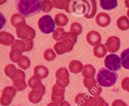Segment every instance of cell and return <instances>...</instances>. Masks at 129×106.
Returning a JSON list of instances; mask_svg holds the SVG:
<instances>
[{
	"mask_svg": "<svg viewBox=\"0 0 129 106\" xmlns=\"http://www.w3.org/2000/svg\"><path fill=\"white\" fill-rule=\"evenodd\" d=\"M117 77L118 75L116 73L105 68L99 69L96 76L98 84L104 87H110L113 85L115 83Z\"/></svg>",
	"mask_w": 129,
	"mask_h": 106,
	"instance_id": "cell-1",
	"label": "cell"
},
{
	"mask_svg": "<svg viewBox=\"0 0 129 106\" xmlns=\"http://www.w3.org/2000/svg\"><path fill=\"white\" fill-rule=\"evenodd\" d=\"M40 1L21 0L18 4V9L23 16H28L40 10Z\"/></svg>",
	"mask_w": 129,
	"mask_h": 106,
	"instance_id": "cell-2",
	"label": "cell"
},
{
	"mask_svg": "<svg viewBox=\"0 0 129 106\" xmlns=\"http://www.w3.org/2000/svg\"><path fill=\"white\" fill-rule=\"evenodd\" d=\"M38 26L40 31L44 34H49L53 32L55 28L54 22L48 15H45L39 18Z\"/></svg>",
	"mask_w": 129,
	"mask_h": 106,
	"instance_id": "cell-3",
	"label": "cell"
},
{
	"mask_svg": "<svg viewBox=\"0 0 129 106\" xmlns=\"http://www.w3.org/2000/svg\"><path fill=\"white\" fill-rule=\"evenodd\" d=\"M105 66L110 71H118L121 68V60L119 57L115 54L107 55L104 61Z\"/></svg>",
	"mask_w": 129,
	"mask_h": 106,
	"instance_id": "cell-4",
	"label": "cell"
},
{
	"mask_svg": "<svg viewBox=\"0 0 129 106\" xmlns=\"http://www.w3.org/2000/svg\"><path fill=\"white\" fill-rule=\"evenodd\" d=\"M17 90L13 87L7 86L2 91L0 97V103L3 106H9L16 94Z\"/></svg>",
	"mask_w": 129,
	"mask_h": 106,
	"instance_id": "cell-5",
	"label": "cell"
},
{
	"mask_svg": "<svg viewBox=\"0 0 129 106\" xmlns=\"http://www.w3.org/2000/svg\"><path fill=\"white\" fill-rule=\"evenodd\" d=\"M56 83L66 87L70 82V75L68 70L66 67L59 68L55 72Z\"/></svg>",
	"mask_w": 129,
	"mask_h": 106,
	"instance_id": "cell-6",
	"label": "cell"
},
{
	"mask_svg": "<svg viewBox=\"0 0 129 106\" xmlns=\"http://www.w3.org/2000/svg\"><path fill=\"white\" fill-rule=\"evenodd\" d=\"M16 33L17 37L21 40H33L35 36V31L34 29L27 25L17 28L16 30Z\"/></svg>",
	"mask_w": 129,
	"mask_h": 106,
	"instance_id": "cell-7",
	"label": "cell"
},
{
	"mask_svg": "<svg viewBox=\"0 0 129 106\" xmlns=\"http://www.w3.org/2000/svg\"><path fill=\"white\" fill-rule=\"evenodd\" d=\"M83 84L91 94L95 96H98L101 94L102 88L94 78L92 79L84 78Z\"/></svg>",
	"mask_w": 129,
	"mask_h": 106,
	"instance_id": "cell-8",
	"label": "cell"
},
{
	"mask_svg": "<svg viewBox=\"0 0 129 106\" xmlns=\"http://www.w3.org/2000/svg\"><path fill=\"white\" fill-rule=\"evenodd\" d=\"M33 47V40H15L11 45V49H16L22 53L30 51Z\"/></svg>",
	"mask_w": 129,
	"mask_h": 106,
	"instance_id": "cell-9",
	"label": "cell"
},
{
	"mask_svg": "<svg viewBox=\"0 0 129 106\" xmlns=\"http://www.w3.org/2000/svg\"><path fill=\"white\" fill-rule=\"evenodd\" d=\"M65 88L57 83L54 84L52 87L51 100L53 102L59 104L64 99Z\"/></svg>",
	"mask_w": 129,
	"mask_h": 106,
	"instance_id": "cell-10",
	"label": "cell"
},
{
	"mask_svg": "<svg viewBox=\"0 0 129 106\" xmlns=\"http://www.w3.org/2000/svg\"><path fill=\"white\" fill-rule=\"evenodd\" d=\"M45 93V87L43 84H41L37 88L32 89L29 92L28 95V99L33 103H37L41 100Z\"/></svg>",
	"mask_w": 129,
	"mask_h": 106,
	"instance_id": "cell-11",
	"label": "cell"
},
{
	"mask_svg": "<svg viewBox=\"0 0 129 106\" xmlns=\"http://www.w3.org/2000/svg\"><path fill=\"white\" fill-rule=\"evenodd\" d=\"M120 45V39L115 36H110L108 38L105 43V47L107 51L110 53L116 52L119 50Z\"/></svg>",
	"mask_w": 129,
	"mask_h": 106,
	"instance_id": "cell-12",
	"label": "cell"
},
{
	"mask_svg": "<svg viewBox=\"0 0 129 106\" xmlns=\"http://www.w3.org/2000/svg\"><path fill=\"white\" fill-rule=\"evenodd\" d=\"M73 47V46L67 42L62 40L56 42L54 45L53 48L57 55H62L72 51Z\"/></svg>",
	"mask_w": 129,
	"mask_h": 106,
	"instance_id": "cell-13",
	"label": "cell"
},
{
	"mask_svg": "<svg viewBox=\"0 0 129 106\" xmlns=\"http://www.w3.org/2000/svg\"><path fill=\"white\" fill-rule=\"evenodd\" d=\"M73 11L77 14L83 15L84 16L87 14L88 5L87 1H75L72 6Z\"/></svg>",
	"mask_w": 129,
	"mask_h": 106,
	"instance_id": "cell-14",
	"label": "cell"
},
{
	"mask_svg": "<svg viewBox=\"0 0 129 106\" xmlns=\"http://www.w3.org/2000/svg\"><path fill=\"white\" fill-rule=\"evenodd\" d=\"M95 22L99 26L104 28L110 24L111 18L108 14L104 12H100L96 16Z\"/></svg>",
	"mask_w": 129,
	"mask_h": 106,
	"instance_id": "cell-15",
	"label": "cell"
},
{
	"mask_svg": "<svg viewBox=\"0 0 129 106\" xmlns=\"http://www.w3.org/2000/svg\"><path fill=\"white\" fill-rule=\"evenodd\" d=\"M86 41L92 46L100 44L101 36L100 34L95 31H90L86 35Z\"/></svg>",
	"mask_w": 129,
	"mask_h": 106,
	"instance_id": "cell-16",
	"label": "cell"
},
{
	"mask_svg": "<svg viewBox=\"0 0 129 106\" xmlns=\"http://www.w3.org/2000/svg\"><path fill=\"white\" fill-rule=\"evenodd\" d=\"M10 23L15 28H19L26 25L25 18L24 16L18 13L12 15L10 18Z\"/></svg>",
	"mask_w": 129,
	"mask_h": 106,
	"instance_id": "cell-17",
	"label": "cell"
},
{
	"mask_svg": "<svg viewBox=\"0 0 129 106\" xmlns=\"http://www.w3.org/2000/svg\"><path fill=\"white\" fill-rule=\"evenodd\" d=\"M14 36L6 31H0V44L5 46H10L15 41Z\"/></svg>",
	"mask_w": 129,
	"mask_h": 106,
	"instance_id": "cell-18",
	"label": "cell"
},
{
	"mask_svg": "<svg viewBox=\"0 0 129 106\" xmlns=\"http://www.w3.org/2000/svg\"><path fill=\"white\" fill-rule=\"evenodd\" d=\"M48 72L47 67L42 65H37L33 69L34 76L40 79L45 78L48 76Z\"/></svg>",
	"mask_w": 129,
	"mask_h": 106,
	"instance_id": "cell-19",
	"label": "cell"
},
{
	"mask_svg": "<svg viewBox=\"0 0 129 106\" xmlns=\"http://www.w3.org/2000/svg\"><path fill=\"white\" fill-rule=\"evenodd\" d=\"M53 7L60 10H64L67 13H70L69 5L71 1L70 0H53L51 1Z\"/></svg>",
	"mask_w": 129,
	"mask_h": 106,
	"instance_id": "cell-20",
	"label": "cell"
},
{
	"mask_svg": "<svg viewBox=\"0 0 129 106\" xmlns=\"http://www.w3.org/2000/svg\"><path fill=\"white\" fill-rule=\"evenodd\" d=\"M88 5V10L87 14L84 17L87 19L93 18L97 12V5L96 2L95 0L87 1Z\"/></svg>",
	"mask_w": 129,
	"mask_h": 106,
	"instance_id": "cell-21",
	"label": "cell"
},
{
	"mask_svg": "<svg viewBox=\"0 0 129 106\" xmlns=\"http://www.w3.org/2000/svg\"><path fill=\"white\" fill-rule=\"evenodd\" d=\"M96 73V69L91 64H85L83 66L82 74L86 79L94 78Z\"/></svg>",
	"mask_w": 129,
	"mask_h": 106,
	"instance_id": "cell-22",
	"label": "cell"
},
{
	"mask_svg": "<svg viewBox=\"0 0 129 106\" xmlns=\"http://www.w3.org/2000/svg\"><path fill=\"white\" fill-rule=\"evenodd\" d=\"M69 69L71 73L77 74L80 73L83 68V65L81 62L77 60H73L69 64Z\"/></svg>",
	"mask_w": 129,
	"mask_h": 106,
	"instance_id": "cell-23",
	"label": "cell"
},
{
	"mask_svg": "<svg viewBox=\"0 0 129 106\" xmlns=\"http://www.w3.org/2000/svg\"><path fill=\"white\" fill-rule=\"evenodd\" d=\"M69 19L63 13H58L54 16V22L58 27H64L68 24Z\"/></svg>",
	"mask_w": 129,
	"mask_h": 106,
	"instance_id": "cell-24",
	"label": "cell"
},
{
	"mask_svg": "<svg viewBox=\"0 0 129 106\" xmlns=\"http://www.w3.org/2000/svg\"><path fill=\"white\" fill-rule=\"evenodd\" d=\"M93 52L95 57L98 58H101L104 57L106 54L107 49L103 44H99L94 47Z\"/></svg>",
	"mask_w": 129,
	"mask_h": 106,
	"instance_id": "cell-25",
	"label": "cell"
},
{
	"mask_svg": "<svg viewBox=\"0 0 129 106\" xmlns=\"http://www.w3.org/2000/svg\"><path fill=\"white\" fill-rule=\"evenodd\" d=\"M116 25L120 30L126 31L129 29V19L125 16H122L117 19Z\"/></svg>",
	"mask_w": 129,
	"mask_h": 106,
	"instance_id": "cell-26",
	"label": "cell"
},
{
	"mask_svg": "<svg viewBox=\"0 0 129 106\" xmlns=\"http://www.w3.org/2000/svg\"><path fill=\"white\" fill-rule=\"evenodd\" d=\"M101 7L105 10H111L117 6V2L116 0H101L100 1Z\"/></svg>",
	"mask_w": 129,
	"mask_h": 106,
	"instance_id": "cell-27",
	"label": "cell"
},
{
	"mask_svg": "<svg viewBox=\"0 0 129 106\" xmlns=\"http://www.w3.org/2000/svg\"><path fill=\"white\" fill-rule=\"evenodd\" d=\"M120 60L122 66L126 69H129V48L121 53Z\"/></svg>",
	"mask_w": 129,
	"mask_h": 106,
	"instance_id": "cell-28",
	"label": "cell"
},
{
	"mask_svg": "<svg viewBox=\"0 0 129 106\" xmlns=\"http://www.w3.org/2000/svg\"><path fill=\"white\" fill-rule=\"evenodd\" d=\"M13 87L19 91L24 90L27 87V84L24 78H19L13 80Z\"/></svg>",
	"mask_w": 129,
	"mask_h": 106,
	"instance_id": "cell-29",
	"label": "cell"
},
{
	"mask_svg": "<svg viewBox=\"0 0 129 106\" xmlns=\"http://www.w3.org/2000/svg\"><path fill=\"white\" fill-rule=\"evenodd\" d=\"M22 52L16 49H11L9 53V58L12 62L18 63L22 57Z\"/></svg>",
	"mask_w": 129,
	"mask_h": 106,
	"instance_id": "cell-30",
	"label": "cell"
},
{
	"mask_svg": "<svg viewBox=\"0 0 129 106\" xmlns=\"http://www.w3.org/2000/svg\"><path fill=\"white\" fill-rule=\"evenodd\" d=\"M53 8L51 1L48 0H43L40 1V10L44 13L49 12Z\"/></svg>",
	"mask_w": 129,
	"mask_h": 106,
	"instance_id": "cell-31",
	"label": "cell"
},
{
	"mask_svg": "<svg viewBox=\"0 0 129 106\" xmlns=\"http://www.w3.org/2000/svg\"><path fill=\"white\" fill-rule=\"evenodd\" d=\"M62 40L67 42L74 46L77 42V36L71 32H67L65 33Z\"/></svg>",
	"mask_w": 129,
	"mask_h": 106,
	"instance_id": "cell-32",
	"label": "cell"
},
{
	"mask_svg": "<svg viewBox=\"0 0 129 106\" xmlns=\"http://www.w3.org/2000/svg\"><path fill=\"white\" fill-rule=\"evenodd\" d=\"M65 33L66 32L63 28L58 27L53 31L52 37L55 41L59 42L61 40H62Z\"/></svg>",
	"mask_w": 129,
	"mask_h": 106,
	"instance_id": "cell-33",
	"label": "cell"
},
{
	"mask_svg": "<svg viewBox=\"0 0 129 106\" xmlns=\"http://www.w3.org/2000/svg\"><path fill=\"white\" fill-rule=\"evenodd\" d=\"M27 83L29 87L32 89L37 88L42 84L41 80L35 76L31 77L28 80Z\"/></svg>",
	"mask_w": 129,
	"mask_h": 106,
	"instance_id": "cell-34",
	"label": "cell"
},
{
	"mask_svg": "<svg viewBox=\"0 0 129 106\" xmlns=\"http://www.w3.org/2000/svg\"><path fill=\"white\" fill-rule=\"evenodd\" d=\"M17 64L20 68L23 70H26L30 66L31 62L28 57L25 55H22L19 61L17 63Z\"/></svg>",
	"mask_w": 129,
	"mask_h": 106,
	"instance_id": "cell-35",
	"label": "cell"
},
{
	"mask_svg": "<svg viewBox=\"0 0 129 106\" xmlns=\"http://www.w3.org/2000/svg\"><path fill=\"white\" fill-rule=\"evenodd\" d=\"M82 25L78 23V22H74L73 23L70 28V32L73 33L74 34H75L77 36L79 35L80 34H81L82 32Z\"/></svg>",
	"mask_w": 129,
	"mask_h": 106,
	"instance_id": "cell-36",
	"label": "cell"
},
{
	"mask_svg": "<svg viewBox=\"0 0 129 106\" xmlns=\"http://www.w3.org/2000/svg\"><path fill=\"white\" fill-rule=\"evenodd\" d=\"M98 102L97 96L93 97L87 95L82 106H96Z\"/></svg>",
	"mask_w": 129,
	"mask_h": 106,
	"instance_id": "cell-37",
	"label": "cell"
},
{
	"mask_svg": "<svg viewBox=\"0 0 129 106\" xmlns=\"http://www.w3.org/2000/svg\"><path fill=\"white\" fill-rule=\"evenodd\" d=\"M56 57V54L52 49H47L43 53V58L47 61H52Z\"/></svg>",
	"mask_w": 129,
	"mask_h": 106,
	"instance_id": "cell-38",
	"label": "cell"
},
{
	"mask_svg": "<svg viewBox=\"0 0 129 106\" xmlns=\"http://www.w3.org/2000/svg\"><path fill=\"white\" fill-rule=\"evenodd\" d=\"M17 69L13 64H8L4 68L5 74L9 78L16 71Z\"/></svg>",
	"mask_w": 129,
	"mask_h": 106,
	"instance_id": "cell-39",
	"label": "cell"
},
{
	"mask_svg": "<svg viewBox=\"0 0 129 106\" xmlns=\"http://www.w3.org/2000/svg\"><path fill=\"white\" fill-rule=\"evenodd\" d=\"M87 95H88L86 94L82 93L78 94L75 98V101L76 103L80 106H82L84 100Z\"/></svg>",
	"mask_w": 129,
	"mask_h": 106,
	"instance_id": "cell-40",
	"label": "cell"
},
{
	"mask_svg": "<svg viewBox=\"0 0 129 106\" xmlns=\"http://www.w3.org/2000/svg\"><path fill=\"white\" fill-rule=\"evenodd\" d=\"M19 78H25V73L24 71L20 69H17L16 71L11 75L10 78L13 81V80Z\"/></svg>",
	"mask_w": 129,
	"mask_h": 106,
	"instance_id": "cell-41",
	"label": "cell"
},
{
	"mask_svg": "<svg viewBox=\"0 0 129 106\" xmlns=\"http://www.w3.org/2000/svg\"><path fill=\"white\" fill-rule=\"evenodd\" d=\"M122 89L129 92V77H126L123 78L121 83Z\"/></svg>",
	"mask_w": 129,
	"mask_h": 106,
	"instance_id": "cell-42",
	"label": "cell"
},
{
	"mask_svg": "<svg viewBox=\"0 0 129 106\" xmlns=\"http://www.w3.org/2000/svg\"><path fill=\"white\" fill-rule=\"evenodd\" d=\"M111 106H128V105L123 100L119 99H117L114 100L112 102L111 104Z\"/></svg>",
	"mask_w": 129,
	"mask_h": 106,
	"instance_id": "cell-43",
	"label": "cell"
},
{
	"mask_svg": "<svg viewBox=\"0 0 129 106\" xmlns=\"http://www.w3.org/2000/svg\"><path fill=\"white\" fill-rule=\"evenodd\" d=\"M98 102L96 106H109L107 102H106L102 97L100 96H97Z\"/></svg>",
	"mask_w": 129,
	"mask_h": 106,
	"instance_id": "cell-44",
	"label": "cell"
},
{
	"mask_svg": "<svg viewBox=\"0 0 129 106\" xmlns=\"http://www.w3.org/2000/svg\"><path fill=\"white\" fill-rule=\"evenodd\" d=\"M6 23V20L3 14L0 12V30L5 26Z\"/></svg>",
	"mask_w": 129,
	"mask_h": 106,
	"instance_id": "cell-45",
	"label": "cell"
},
{
	"mask_svg": "<svg viewBox=\"0 0 129 106\" xmlns=\"http://www.w3.org/2000/svg\"><path fill=\"white\" fill-rule=\"evenodd\" d=\"M59 106H71L70 104L67 101H63L59 104Z\"/></svg>",
	"mask_w": 129,
	"mask_h": 106,
	"instance_id": "cell-46",
	"label": "cell"
},
{
	"mask_svg": "<svg viewBox=\"0 0 129 106\" xmlns=\"http://www.w3.org/2000/svg\"><path fill=\"white\" fill-rule=\"evenodd\" d=\"M47 106H59V104H57V103H55L54 102H50L49 103Z\"/></svg>",
	"mask_w": 129,
	"mask_h": 106,
	"instance_id": "cell-47",
	"label": "cell"
},
{
	"mask_svg": "<svg viewBox=\"0 0 129 106\" xmlns=\"http://www.w3.org/2000/svg\"><path fill=\"white\" fill-rule=\"evenodd\" d=\"M124 4L125 5V6L129 9V0H125L124 1Z\"/></svg>",
	"mask_w": 129,
	"mask_h": 106,
	"instance_id": "cell-48",
	"label": "cell"
},
{
	"mask_svg": "<svg viewBox=\"0 0 129 106\" xmlns=\"http://www.w3.org/2000/svg\"><path fill=\"white\" fill-rule=\"evenodd\" d=\"M126 15H127V17H128V18H129V9L127 11V13H126Z\"/></svg>",
	"mask_w": 129,
	"mask_h": 106,
	"instance_id": "cell-49",
	"label": "cell"
}]
</instances>
